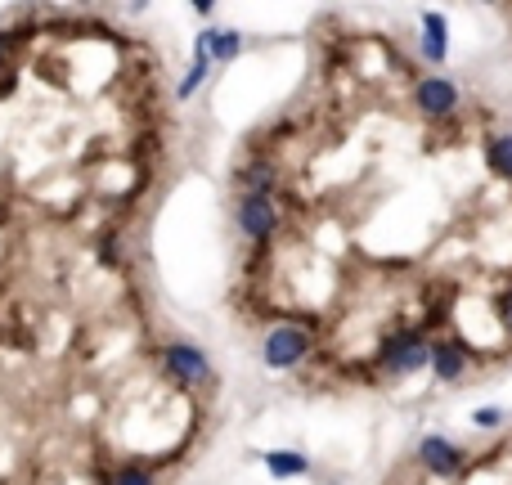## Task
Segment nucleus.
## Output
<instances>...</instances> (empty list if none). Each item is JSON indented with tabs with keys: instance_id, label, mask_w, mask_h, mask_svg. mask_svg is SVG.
Instances as JSON below:
<instances>
[{
	"instance_id": "obj_1",
	"label": "nucleus",
	"mask_w": 512,
	"mask_h": 485,
	"mask_svg": "<svg viewBox=\"0 0 512 485\" xmlns=\"http://www.w3.org/2000/svg\"><path fill=\"white\" fill-rule=\"evenodd\" d=\"M310 346H315V337H310L301 324H279L270 337H265L261 360L270 364V369H292V364H301L310 355Z\"/></svg>"
},
{
	"instance_id": "obj_2",
	"label": "nucleus",
	"mask_w": 512,
	"mask_h": 485,
	"mask_svg": "<svg viewBox=\"0 0 512 485\" xmlns=\"http://www.w3.org/2000/svg\"><path fill=\"white\" fill-rule=\"evenodd\" d=\"M382 364H387V373H418V369L432 364V346H427L418 333L387 337V346H382Z\"/></svg>"
},
{
	"instance_id": "obj_3",
	"label": "nucleus",
	"mask_w": 512,
	"mask_h": 485,
	"mask_svg": "<svg viewBox=\"0 0 512 485\" xmlns=\"http://www.w3.org/2000/svg\"><path fill=\"white\" fill-rule=\"evenodd\" d=\"M167 369L176 382H189V387H203V382H212V360H207L198 346L189 342H171L167 346Z\"/></svg>"
},
{
	"instance_id": "obj_4",
	"label": "nucleus",
	"mask_w": 512,
	"mask_h": 485,
	"mask_svg": "<svg viewBox=\"0 0 512 485\" xmlns=\"http://www.w3.org/2000/svg\"><path fill=\"white\" fill-rule=\"evenodd\" d=\"M239 225H243V234H248V239L270 243V239H274V230H279V212H274L270 198H261V194H243V203H239Z\"/></svg>"
},
{
	"instance_id": "obj_5",
	"label": "nucleus",
	"mask_w": 512,
	"mask_h": 485,
	"mask_svg": "<svg viewBox=\"0 0 512 485\" xmlns=\"http://www.w3.org/2000/svg\"><path fill=\"white\" fill-rule=\"evenodd\" d=\"M418 108H423L427 117H445V113H454L459 108V86L454 81H445V77H427V81H418Z\"/></svg>"
},
{
	"instance_id": "obj_6",
	"label": "nucleus",
	"mask_w": 512,
	"mask_h": 485,
	"mask_svg": "<svg viewBox=\"0 0 512 485\" xmlns=\"http://www.w3.org/2000/svg\"><path fill=\"white\" fill-rule=\"evenodd\" d=\"M418 459H423V468H432L436 477H454V472L463 468V450L454 441H445V436H427V441L418 445Z\"/></svg>"
},
{
	"instance_id": "obj_7",
	"label": "nucleus",
	"mask_w": 512,
	"mask_h": 485,
	"mask_svg": "<svg viewBox=\"0 0 512 485\" xmlns=\"http://www.w3.org/2000/svg\"><path fill=\"white\" fill-rule=\"evenodd\" d=\"M432 369H436L441 382H459L463 369H468V355H463V346H454V342H436L432 346Z\"/></svg>"
},
{
	"instance_id": "obj_8",
	"label": "nucleus",
	"mask_w": 512,
	"mask_h": 485,
	"mask_svg": "<svg viewBox=\"0 0 512 485\" xmlns=\"http://www.w3.org/2000/svg\"><path fill=\"white\" fill-rule=\"evenodd\" d=\"M239 180L248 194L270 198V189H279V167H274V162H248V167L239 171Z\"/></svg>"
},
{
	"instance_id": "obj_9",
	"label": "nucleus",
	"mask_w": 512,
	"mask_h": 485,
	"mask_svg": "<svg viewBox=\"0 0 512 485\" xmlns=\"http://www.w3.org/2000/svg\"><path fill=\"white\" fill-rule=\"evenodd\" d=\"M445 50H450V41H445V18L441 14H423V59L427 63H445Z\"/></svg>"
},
{
	"instance_id": "obj_10",
	"label": "nucleus",
	"mask_w": 512,
	"mask_h": 485,
	"mask_svg": "<svg viewBox=\"0 0 512 485\" xmlns=\"http://www.w3.org/2000/svg\"><path fill=\"white\" fill-rule=\"evenodd\" d=\"M265 468H270L274 477H301V472H310V459L306 454H292V450H274V454H265Z\"/></svg>"
},
{
	"instance_id": "obj_11",
	"label": "nucleus",
	"mask_w": 512,
	"mask_h": 485,
	"mask_svg": "<svg viewBox=\"0 0 512 485\" xmlns=\"http://www.w3.org/2000/svg\"><path fill=\"white\" fill-rule=\"evenodd\" d=\"M486 162L499 171V176H512V135H495V140H490Z\"/></svg>"
},
{
	"instance_id": "obj_12",
	"label": "nucleus",
	"mask_w": 512,
	"mask_h": 485,
	"mask_svg": "<svg viewBox=\"0 0 512 485\" xmlns=\"http://www.w3.org/2000/svg\"><path fill=\"white\" fill-rule=\"evenodd\" d=\"M239 36H234V32H212V59H234V54H239Z\"/></svg>"
},
{
	"instance_id": "obj_13",
	"label": "nucleus",
	"mask_w": 512,
	"mask_h": 485,
	"mask_svg": "<svg viewBox=\"0 0 512 485\" xmlns=\"http://www.w3.org/2000/svg\"><path fill=\"white\" fill-rule=\"evenodd\" d=\"M113 485H153V477H149L144 468H135V463H131V468L117 472V481H113Z\"/></svg>"
},
{
	"instance_id": "obj_14",
	"label": "nucleus",
	"mask_w": 512,
	"mask_h": 485,
	"mask_svg": "<svg viewBox=\"0 0 512 485\" xmlns=\"http://www.w3.org/2000/svg\"><path fill=\"white\" fill-rule=\"evenodd\" d=\"M472 423H477V427H486V432H490V427H499V423H504V409H477V414H472Z\"/></svg>"
},
{
	"instance_id": "obj_15",
	"label": "nucleus",
	"mask_w": 512,
	"mask_h": 485,
	"mask_svg": "<svg viewBox=\"0 0 512 485\" xmlns=\"http://www.w3.org/2000/svg\"><path fill=\"white\" fill-rule=\"evenodd\" d=\"M9 41H14V36H9V32H0V63H5V45Z\"/></svg>"
},
{
	"instance_id": "obj_16",
	"label": "nucleus",
	"mask_w": 512,
	"mask_h": 485,
	"mask_svg": "<svg viewBox=\"0 0 512 485\" xmlns=\"http://www.w3.org/2000/svg\"><path fill=\"white\" fill-rule=\"evenodd\" d=\"M504 324H508V333H512V297H508V306H504Z\"/></svg>"
}]
</instances>
